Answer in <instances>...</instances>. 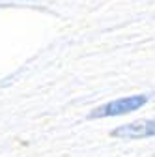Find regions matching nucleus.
Listing matches in <instances>:
<instances>
[{"mask_svg": "<svg viewBox=\"0 0 155 157\" xmlns=\"http://www.w3.org/2000/svg\"><path fill=\"white\" fill-rule=\"evenodd\" d=\"M149 101V97L146 94H138V95H127V97H120V99L108 101L97 109H93L88 118L90 120H99V118H114V116H123L129 112H134L142 109L146 103Z\"/></svg>", "mask_w": 155, "mask_h": 157, "instance_id": "f257e3e1", "label": "nucleus"}, {"mask_svg": "<svg viewBox=\"0 0 155 157\" xmlns=\"http://www.w3.org/2000/svg\"><path fill=\"white\" fill-rule=\"evenodd\" d=\"M112 136L123 140H137V139H148L155 136V120H144V122H133L120 125L112 131Z\"/></svg>", "mask_w": 155, "mask_h": 157, "instance_id": "f03ea898", "label": "nucleus"}]
</instances>
